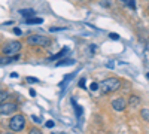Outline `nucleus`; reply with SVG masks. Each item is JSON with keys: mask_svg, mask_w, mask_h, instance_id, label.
<instances>
[{"mask_svg": "<svg viewBox=\"0 0 149 134\" xmlns=\"http://www.w3.org/2000/svg\"><path fill=\"white\" fill-rule=\"evenodd\" d=\"M128 6H130V9H136V0H128Z\"/></svg>", "mask_w": 149, "mask_h": 134, "instance_id": "obj_16", "label": "nucleus"}, {"mask_svg": "<svg viewBox=\"0 0 149 134\" xmlns=\"http://www.w3.org/2000/svg\"><path fill=\"white\" fill-rule=\"evenodd\" d=\"M69 52V48H63V49H61L58 54H55V55H52L51 58H49V60H58V58H61V57H63V55H66Z\"/></svg>", "mask_w": 149, "mask_h": 134, "instance_id": "obj_8", "label": "nucleus"}, {"mask_svg": "<svg viewBox=\"0 0 149 134\" xmlns=\"http://www.w3.org/2000/svg\"><path fill=\"white\" fill-rule=\"evenodd\" d=\"M29 134H43L39 128H30V131H29Z\"/></svg>", "mask_w": 149, "mask_h": 134, "instance_id": "obj_15", "label": "nucleus"}, {"mask_svg": "<svg viewBox=\"0 0 149 134\" xmlns=\"http://www.w3.org/2000/svg\"><path fill=\"white\" fill-rule=\"evenodd\" d=\"M127 104H130L131 107H137L139 104H140V97H137V95H130V99H128V101H127Z\"/></svg>", "mask_w": 149, "mask_h": 134, "instance_id": "obj_7", "label": "nucleus"}, {"mask_svg": "<svg viewBox=\"0 0 149 134\" xmlns=\"http://www.w3.org/2000/svg\"><path fill=\"white\" fill-rule=\"evenodd\" d=\"M109 37H110V39H119V36H118L116 33H110V34H109Z\"/></svg>", "mask_w": 149, "mask_h": 134, "instance_id": "obj_22", "label": "nucleus"}, {"mask_svg": "<svg viewBox=\"0 0 149 134\" xmlns=\"http://www.w3.org/2000/svg\"><path fill=\"white\" fill-rule=\"evenodd\" d=\"M19 14L21 15H26V17H33L34 15V10L33 9H21Z\"/></svg>", "mask_w": 149, "mask_h": 134, "instance_id": "obj_11", "label": "nucleus"}, {"mask_svg": "<svg viewBox=\"0 0 149 134\" xmlns=\"http://www.w3.org/2000/svg\"><path fill=\"white\" fill-rule=\"evenodd\" d=\"M9 128L14 131V133H19L26 128V118L24 115L18 113V115H14L9 121Z\"/></svg>", "mask_w": 149, "mask_h": 134, "instance_id": "obj_2", "label": "nucleus"}, {"mask_svg": "<svg viewBox=\"0 0 149 134\" xmlns=\"http://www.w3.org/2000/svg\"><path fill=\"white\" fill-rule=\"evenodd\" d=\"M90 90H91V91H97V90H98V83L93 82V83H91V87H90Z\"/></svg>", "mask_w": 149, "mask_h": 134, "instance_id": "obj_19", "label": "nucleus"}, {"mask_svg": "<svg viewBox=\"0 0 149 134\" xmlns=\"http://www.w3.org/2000/svg\"><path fill=\"white\" fill-rule=\"evenodd\" d=\"M14 33H15V34H18V36H19V34H21V33H22V31H21V30H19V28H18V27H17V28H14Z\"/></svg>", "mask_w": 149, "mask_h": 134, "instance_id": "obj_23", "label": "nucleus"}, {"mask_svg": "<svg viewBox=\"0 0 149 134\" xmlns=\"http://www.w3.org/2000/svg\"><path fill=\"white\" fill-rule=\"evenodd\" d=\"M121 2H127V0H121Z\"/></svg>", "mask_w": 149, "mask_h": 134, "instance_id": "obj_27", "label": "nucleus"}, {"mask_svg": "<svg viewBox=\"0 0 149 134\" xmlns=\"http://www.w3.org/2000/svg\"><path fill=\"white\" fill-rule=\"evenodd\" d=\"M100 5H102L103 8H110V6H112V0H102Z\"/></svg>", "mask_w": 149, "mask_h": 134, "instance_id": "obj_13", "label": "nucleus"}, {"mask_svg": "<svg viewBox=\"0 0 149 134\" xmlns=\"http://www.w3.org/2000/svg\"><path fill=\"white\" fill-rule=\"evenodd\" d=\"M31 119L34 121V122H40V119H39V118H37V116H31Z\"/></svg>", "mask_w": 149, "mask_h": 134, "instance_id": "obj_24", "label": "nucleus"}, {"mask_svg": "<svg viewBox=\"0 0 149 134\" xmlns=\"http://www.w3.org/2000/svg\"><path fill=\"white\" fill-rule=\"evenodd\" d=\"M54 125H55L54 121H48V122H46V127H48V128H52Z\"/></svg>", "mask_w": 149, "mask_h": 134, "instance_id": "obj_21", "label": "nucleus"}, {"mask_svg": "<svg viewBox=\"0 0 149 134\" xmlns=\"http://www.w3.org/2000/svg\"><path fill=\"white\" fill-rule=\"evenodd\" d=\"M6 99H8V92L6 91H0V103L5 101Z\"/></svg>", "mask_w": 149, "mask_h": 134, "instance_id": "obj_14", "label": "nucleus"}, {"mask_svg": "<svg viewBox=\"0 0 149 134\" xmlns=\"http://www.w3.org/2000/svg\"><path fill=\"white\" fill-rule=\"evenodd\" d=\"M27 43L31 46H48L49 45V39L46 36H40V34H31L27 37Z\"/></svg>", "mask_w": 149, "mask_h": 134, "instance_id": "obj_3", "label": "nucleus"}, {"mask_svg": "<svg viewBox=\"0 0 149 134\" xmlns=\"http://www.w3.org/2000/svg\"><path fill=\"white\" fill-rule=\"evenodd\" d=\"M127 100L125 99H122V97H118V99L115 100H112V107L115 109L116 112H122V110H125V107H127Z\"/></svg>", "mask_w": 149, "mask_h": 134, "instance_id": "obj_6", "label": "nucleus"}, {"mask_svg": "<svg viewBox=\"0 0 149 134\" xmlns=\"http://www.w3.org/2000/svg\"><path fill=\"white\" fill-rule=\"evenodd\" d=\"M61 30H66L64 27H51V28H49V31H61Z\"/></svg>", "mask_w": 149, "mask_h": 134, "instance_id": "obj_17", "label": "nucleus"}, {"mask_svg": "<svg viewBox=\"0 0 149 134\" xmlns=\"http://www.w3.org/2000/svg\"><path fill=\"white\" fill-rule=\"evenodd\" d=\"M81 2H84V0H81Z\"/></svg>", "mask_w": 149, "mask_h": 134, "instance_id": "obj_28", "label": "nucleus"}, {"mask_svg": "<svg viewBox=\"0 0 149 134\" xmlns=\"http://www.w3.org/2000/svg\"><path fill=\"white\" fill-rule=\"evenodd\" d=\"M43 22V19L42 18H27L26 19V24H42Z\"/></svg>", "mask_w": 149, "mask_h": 134, "instance_id": "obj_9", "label": "nucleus"}, {"mask_svg": "<svg viewBox=\"0 0 149 134\" xmlns=\"http://www.w3.org/2000/svg\"><path fill=\"white\" fill-rule=\"evenodd\" d=\"M26 81H27L29 83H37V82H39V81H37L36 78H30V76H29V78H27Z\"/></svg>", "mask_w": 149, "mask_h": 134, "instance_id": "obj_18", "label": "nucleus"}, {"mask_svg": "<svg viewBox=\"0 0 149 134\" xmlns=\"http://www.w3.org/2000/svg\"><path fill=\"white\" fill-rule=\"evenodd\" d=\"M18 106L15 103H0V115H12L14 112H17Z\"/></svg>", "mask_w": 149, "mask_h": 134, "instance_id": "obj_5", "label": "nucleus"}, {"mask_svg": "<svg viewBox=\"0 0 149 134\" xmlns=\"http://www.w3.org/2000/svg\"><path fill=\"white\" fill-rule=\"evenodd\" d=\"M140 116H142L143 121L149 122V109H142V110H140Z\"/></svg>", "mask_w": 149, "mask_h": 134, "instance_id": "obj_10", "label": "nucleus"}, {"mask_svg": "<svg viewBox=\"0 0 149 134\" xmlns=\"http://www.w3.org/2000/svg\"><path fill=\"white\" fill-rule=\"evenodd\" d=\"M85 82H86L85 78H82V79L79 81V87H81V88H85Z\"/></svg>", "mask_w": 149, "mask_h": 134, "instance_id": "obj_20", "label": "nucleus"}, {"mask_svg": "<svg viewBox=\"0 0 149 134\" xmlns=\"http://www.w3.org/2000/svg\"><path fill=\"white\" fill-rule=\"evenodd\" d=\"M121 79L118 78H107L104 81H102V83L98 85V90H100L103 94H110V92H115L121 88Z\"/></svg>", "mask_w": 149, "mask_h": 134, "instance_id": "obj_1", "label": "nucleus"}, {"mask_svg": "<svg viewBox=\"0 0 149 134\" xmlns=\"http://www.w3.org/2000/svg\"><path fill=\"white\" fill-rule=\"evenodd\" d=\"M146 76H148V79H149V73H148V75H146Z\"/></svg>", "mask_w": 149, "mask_h": 134, "instance_id": "obj_26", "label": "nucleus"}, {"mask_svg": "<svg viewBox=\"0 0 149 134\" xmlns=\"http://www.w3.org/2000/svg\"><path fill=\"white\" fill-rule=\"evenodd\" d=\"M69 64H73V60H63V61H58L57 66H69Z\"/></svg>", "mask_w": 149, "mask_h": 134, "instance_id": "obj_12", "label": "nucleus"}, {"mask_svg": "<svg viewBox=\"0 0 149 134\" xmlns=\"http://www.w3.org/2000/svg\"><path fill=\"white\" fill-rule=\"evenodd\" d=\"M5 134H14V133H5Z\"/></svg>", "mask_w": 149, "mask_h": 134, "instance_id": "obj_25", "label": "nucleus"}, {"mask_svg": "<svg viewBox=\"0 0 149 134\" xmlns=\"http://www.w3.org/2000/svg\"><path fill=\"white\" fill-rule=\"evenodd\" d=\"M19 51H21V42H18V40H10L3 46L5 55H18Z\"/></svg>", "mask_w": 149, "mask_h": 134, "instance_id": "obj_4", "label": "nucleus"}]
</instances>
